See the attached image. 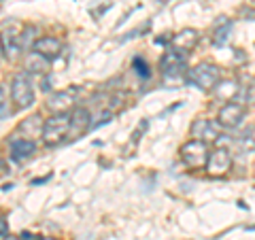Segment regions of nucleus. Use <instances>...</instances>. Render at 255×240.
I'll return each instance as SVG.
<instances>
[{
	"instance_id": "2eb2a0df",
	"label": "nucleus",
	"mask_w": 255,
	"mask_h": 240,
	"mask_svg": "<svg viewBox=\"0 0 255 240\" xmlns=\"http://www.w3.org/2000/svg\"><path fill=\"white\" fill-rule=\"evenodd\" d=\"M238 94V83L236 81H219L213 87V96L221 102H230L232 98H236Z\"/></svg>"
},
{
	"instance_id": "aec40b11",
	"label": "nucleus",
	"mask_w": 255,
	"mask_h": 240,
	"mask_svg": "<svg viewBox=\"0 0 255 240\" xmlns=\"http://www.w3.org/2000/svg\"><path fill=\"white\" fill-rule=\"evenodd\" d=\"M132 68L136 70V75L140 77V79H149L151 77V70H149V64L142 60V58H134L132 60Z\"/></svg>"
},
{
	"instance_id": "1a4fd4ad",
	"label": "nucleus",
	"mask_w": 255,
	"mask_h": 240,
	"mask_svg": "<svg viewBox=\"0 0 255 240\" xmlns=\"http://www.w3.org/2000/svg\"><path fill=\"white\" fill-rule=\"evenodd\" d=\"M243 117H245V107L243 105H238V102H226V105L221 107L219 115H217V125L234 130L236 125H241Z\"/></svg>"
},
{
	"instance_id": "4468645a",
	"label": "nucleus",
	"mask_w": 255,
	"mask_h": 240,
	"mask_svg": "<svg viewBox=\"0 0 255 240\" xmlns=\"http://www.w3.org/2000/svg\"><path fill=\"white\" fill-rule=\"evenodd\" d=\"M230 34H232V21H230L228 17H219L217 23H215V28H213V45H226L230 41Z\"/></svg>"
},
{
	"instance_id": "39448f33",
	"label": "nucleus",
	"mask_w": 255,
	"mask_h": 240,
	"mask_svg": "<svg viewBox=\"0 0 255 240\" xmlns=\"http://www.w3.org/2000/svg\"><path fill=\"white\" fill-rule=\"evenodd\" d=\"M179 155H181V162L187 168H202L206 164V157H209V147H206V142L194 138L181 147Z\"/></svg>"
},
{
	"instance_id": "cd10ccee",
	"label": "nucleus",
	"mask_w": 255,
	"mask_h": 240,
	"mask_svg": "<svg viewBox=\"0 0 255 240\" xmlns=\"http://www.w3.org/2000/svg\"><path fill=\"white\" fill-rule=\"evenodd\" d=\"M251 4H253V6H255V0H251Z\"/></svg>"
},
{
	"instance_id": "f03ea898",
	"label": "nucleus",
	"mask_w": 255,
	"mask_h": 240,
	"mask_svg": "<svg viewBox=\"0 0 255 240\" xmlns=\"http://www.w3.org/2000/svg\"><path fill=\"white\" fill-rule=\"evenodd\" d=\"M185 81L189 85H196L198 90L209 92L221 81V70L217 66H213V64H209V62H202V64H198L196 68L187 70Z\"/></svg>"
},
{
	"instance_id": "f3484780",
	"label": "nucleus",
	"mask_w": 255,
	"mask_h": 240,
	"mask_svg": "<svg viewBox=\"0 0 255 240\" xmlns=\"http://www.w3.org/2000/svg\"><path fill=\"white\" fill-rule=\"evenodd\" d=\"M36 34H38V28L36 26H26L23 28V32L17 36V47L21 51H28V49H32V45H34L38 38H36Z\"/></svg>"
},
{
	"instance_id": "dca6fc26",
	"label": "nucleus",
	"mask_w": 255,
	"mask_h": 240,
	"mask_svg": "<svg viewBox=\"0 0 255 240\" xmlns=\"http://www.w3.org/2000/svg\"><path fill=\"white\" fill-rule=\"evenodd\" d=\"M26 70L28 73H47L49 70V60H45L43 55H38V53H28V58H26Z\"/></svg>"
},
{
	"instance_id": "6ab92c4d",
	"label": "nucleus",
	"mask_w": 255,
	"mask_h": 240,
	"mask_svg": "<svg viewBox=\"0 0 255 240\" xmlns=\"http://www.w3.org/2000/svg\"><path fill=\"white\" fill-rule=\"evenodd\" d=\"M241 149L243 151H255V125H251L243 136H241Z\"/></svg>"
},
{
	"instance_id": "f257e3e1",
	"label": "nucleus",
	"mask_w": 255,
	"mask_h": 240,
	"mask_svg": "<svg viewBox=\"0 0 255 240\" xmlns=\"http://www.w3.org/2000/svg\"><path fill=\"white\" fill-rule=\"evenodd\" d=\"M68 130H70V115H53L43 123V142L47 147H55L68 138Z\"/></svg>"
},
{
	"instance_id": "6e6552de",
	"label": "nucleus",
	"mask_w": 255,
	"mask_h": 240,
	"mask_svg": "<svg viewBox=\"0 0 255 240\" xmlns=\"http://www.w3.org/2000/svg\"><path fill=\"white\" fill-rule=\"evenodd\" d=\"M92 127V115L85 107H77L70 113V130H68V140L81 138V136Z\"/></svg>"
},
{
	"instance_id": "20e7f679",
	"label": "nucleus",
	"mask_w": 255,
	"mask_h": 240,
	"mask_svg": "<svg viewBox=\"0 0 255 240\" xmlns=\"http://www.w3.org/2000/svg\"><path fill=\"white\" fill-rule=\"evenodd\" d=\"M11 98L17 109H28L34 102V85H32L28 73H17L11 81Z\"/></svg>"
},
{
	"instance_id": "bb28decb",
	"label": "nucleus",
	"mask_w": 255,
	"mask_h": 240,
	"mask_svg": "<svg viewBox=\"0 0 255 240\" xmlns=\"http://www.w3.org/2000/svg\"><path fill=\"white\" fill-rule=\"evenodd\" d=\"M36 240H58V238H36Z\"/></svg>"
},
{
	"instance_id": "f8f14e48",
	"label": "nucleus",
	"mask_w": 255,
	"mask_h": 240,
	"mask_svg": "<svg viewBox=\"0 0 255 240\" xmlns=\"http://www.w3.org/2000/svg\"><path fill=\"white\" fill-rule=\"evenodd\" d=\"M198 32L196 30H191V28H185V30H181L177 36H172V45H174V51H179V53H187L191 51L194 47L198 45Z\"/></svg>"
},
{
	"instance_id": "a211bd4d",
	"label": "nucleus",
	"mask_w": 255,
	"mask_h": 240,
	"mask_svg": "<svg viewBox=\"0 0 255 240\" xmlns=\"http://www.w3.org/2000/svg\"><path fill=\"white\" fill-rule=\"evenodd\" d=\"M19 130L26 132V136H23V138H32V136L41 134V132H43V121H41V117L34 115V117L26 119V123H21V125H19Z\"/></svg>"
},
{
	"instance_id": "5701e85b",
	"label": "nucleus",
	"mask_w": 255,
	"mask_h": 240,
	"mask_svg": "<svg viewBox=\"0 0 255 240\" xmlns=\"http://www.w3.org/2000/svg\"><path fill=\"white\" fill-rule=\"evenodd\" d=\"M6 240H34V238H32V234H30V232H21L19 236H9Z\"/></svg>"
},
{
	"instance_id": "b1692460",
	"label": "nucleus",
	"mask_w": 255,
	"mask_h": 240,
	"mask_svg": "<svg viewBox=\"0 0 255 240\" xmlns=\"http://www.w3.org/2000/svg\"><path fill=\"white\" fill-rule=\"evenodd\" d=\"M6 230H9V223H6L2 217H0V236H4V234H6Z\"/></svg>"
},
{
	"instance_id": "a878e982",
	"label": "nucleus",
	"mask_w": 255,
	"mask_h": 240,
	"mask_svg": "<svg viewBox=\"0 0 255 240\" xmlns=\"http://www.w3.org/2000/svg\"><path fill=\"white\" fill-rule=\"evenodd\" d=\"M2 172H6V162H4V159H0V174H2Z\"/></svg>"
},
{
	"instance_id": "7ed1b4c3",
	"label": "nucleus",
	"mask_w": 255,
	"mask_h": 240,
	"mask_svg": "<svg viewBox=\"0 0 255 240\" xmlns=\"http://www.w3.org/2000/svg\"><path fill=\"white\" fill-rule=\"evenodd\" d=\"M159 70H162V79L166 83L170 81H181L187 77V66H185V53L179 51H168L159 60Z\"/></svg>"
},
{
	"instance_id": "4be33fe9",
	"label": "nucleus",
	"mask_w": 255,
	"mask_h": 240,
	"mask_svg": "<svg viewBox=\"0 0 255 240\" xmlns=\"http://www.w3.org/2000/svg\"><path fill=\"white\" fill-rule=\"evenodd\" d=\"M11 115V109H9V94L2 85H0V119L9 117Z\"/></svg>"
},
{
	"instance_id": "423d86ee",
	"label": "nucleus",
	"mask_w": 255,
	"mask_h": 240,
	"mask_svg": "<svg viewBox=\"0 0 255 240\" xmlns=\"http://www.w3.org/2000/svg\"><path fill=\"white\" fill-rule=\"evenodd\" d=\"M204 168L211 177H226L230 168H232V155L226 147H215L213 151H209Z\"/></svg>"
},
{
	"instance_id": "0eeeda50",
	"label": "nucleus",
	"mask_w": 255,
	"mask_h": 240,
	"mask_svg": "<svg viewBox=\"0 0 255 240\" xmlns=\"http://www.w3.org/2000/svg\"><path fill=\"white\" fill-rule=\"evenodd\" d=\"M77 96H79V87H68V90L55 92L49 96V100H47V109H49L53 115H64L77 105Z\"/></svg>"
},
{
	"instance_id": "9b49d317",
	"label": "nucleus",
	"mask_w": 255,
	"mask_h": 240,
	"mask_svg": "<svg viewBox=\"0 0 255 240\" xmlns=\"http://www.w3.org/2000/svg\"><path fill=\"white\" fill-rule=\"evenodd\" d=\"M191 134H194L196 140H202V142L219 140V127L217 123L209 121V119H198V121L191 123Z\"/></svg>"
},
{
	"instance_id": "ddd939ff",
	"label": "nucleus",
	"mask_w": 255,
	"mask_h": 240,
	"mask_svg": "<svg viewBox=\"0 0 255 240\" xmlns=\"http://www.w3.org/2000/svg\"><path fill=\"white\" fill-rule=\"evenodd\" d=\"M9 151L15 162H23V159L30 157L36 151V142L32 138H13L9 145Z\"/></svg>"
},
{
	"instance_id": "412c9836",
	"label": "nucleus",
	"mask_w": 255,
	"mask_h": 240,
	"mask_svg": "<svg viewBox=\"0 0 255 240\" xmlns=\"http://www.w3.org/2000/svg\"><path fill=\"white\" fill-rule=\"evenodd\" d=\"M236 96H243V105H255V83H251L249 87L238 85V94Z\"/></svg>"
},
{
	"instance_id": "9d476101",
	"label": "nucleus",
	"mask_w": 255,
	"mask_h": 240,
	"mask_svg": "<svg viewBox=\"0 0 255 240\" xmlns=\"http://www.w3.org/2000/svg\"><path fill=\"white\" fill-rule=\"evenodd\" d=\"M32 51L43 55L45 60H53L60 55L62 43H60V38H55V36H38V41L32 45Z\"/></svg>"
},
{
	"instance_id": "393cba45",
	"label": "nucleus",
	"mask_w": 255,
	"mask_h": 240,
	"mask_svg": "<svg viewBox=\"0 0 255 240\" xmlns=\"http://www.w3.org/2000/svg\"><path fill=\"white\" fill-rule=\"evenodd\" d=\"M2 55H4V41H2V36H0V60H2Z\"/></svg>"
}]
</instances>
